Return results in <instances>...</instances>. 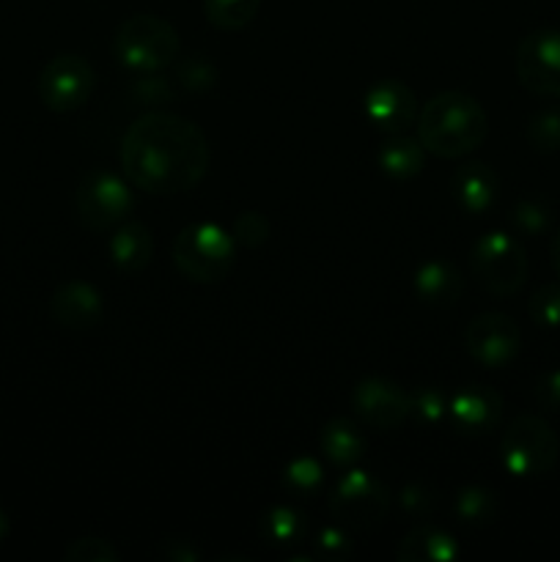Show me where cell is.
<instances>
[{
  "instance_id": "5",
  "label": "cell",
  "mask_w": 560,
  "mask_h": 562,
  "mask_svg": "<svg viewBox=\"0 0 560 562\" xmlns=\"http://www.w3.org/2000/svg\"><path fill=\"white\" fill-rule=\"evenodd\" d=\"M560 442L536 415L516 417L500 439V461L514 477H541L558 461Z\"/></svg>"
},
{
  "instance_id": "13",
  "label": "cell",
  "mask_w": 560,
  "mask_h": 562,
  "mask_svg": "<svg viewBox=\"0 0 560 562\" xmlns=\"http://www.w3.org/2000/svg\"><path fill=\"white\" fill-rule=\"evenodd\" d=\"M366 115L388 135H401L417 121L415 93L401 80H379L366 93Z\"/></svg>"
},
{
  "instance_id": "18",
  "label": "cell",
  "mask_w": 560,
  "mask_h": 562,
  "mask_svg": "<svg viewBox=\"0 0 560 562\" xmlns=\"http://www.w3.org/2000/svg\"><path fill=\"white\" fill-rule=\"evenodd\" d=\"M459 558V547L439 527H417L399 543L401 562H450Z\"/></svg>"
},
{
  "instance_id": "24",
  "label": "cell",
  "mask_w": 560,
  "mask_h": 562,
  "mask_svg": "<svg viewBox=\"0 0 560 562\" xmlns=\"http://www.w3.org/2000/svg\"><path fill=\"white\" fill-rule=\"evenodd\" d=\"M527 140L536 151H560V110H541L527 121Z\"/></svg>"
},
{
  "instance_id": "33",
  "label": "cell",
  "mask_w": 560,
  "mask_h": 562,
  "mask_svg": "<svg viewBox=\"0 0 560 562\" xmlns=\"http://www.w3.org/2000/svg\"><path fill=\"white\" fill-rule=\"evenodd\" d=\"M132 97H135L141 104H163L173 97V88L165 82V77L141 75L137 77L135 88H132Z\"/></svg>"
},
{
  "instance_id": "4",
  "label": "cell",
  "mask_w": 560,
  "mask_h": 562,
  "mask_svg": "<svg viewBox=\"0 0 560 562\" xmlns=\"http://www.w3.org/2000/svg\"><path fill=\"white\" fill-rule=\"evenodd\" d=\"M236 241L220 225H187L173 241V261L195 283H220L234 267Z\"/></svg>"
},
{
  "instance_id": "22",
  "label": "cell",
  "mask_w": 560,
  "mask_h": 562,
  "mask_svg": "<svg viewBox=\"0 0 560 562\" xmlns=\"http://www.w3.org/2000/svg\"><path fill=\"white\" fill-rule=\"evenodd\" d=\"M261 0H206V20L220 31H242L256 20Z\"/></svg>"
},
{
  "instance_id": "29",
  "label": "cell",
  "mask_w": 560,
  "mask_h": 562,
  "mask_svg": "<svg viewBox=\"0 0 560 562\" xmlns=\"http://www.w3.org/2000/svg\"><path fill=\"white\" fill-rule=\"evenodd\" d=\"M64 558L69 562H119L121 554L102 538H77L66 547Z\"/></svg>"
},
{
  "instance_id": "6",
  "label": "cell",
  "mask_w": 560,
  "mask_h": 562,
  "mask_svg": "<svg viewBox=\"0 0 560 562\" xmlns=\"http://www.w3.org/2000/svg\"><path fill=\"white\" fill-rule=\"evenodd\" d=\"M472 272L489 294L511 296L525 285L527 256L514 236L489 231L472 247Z\"/></svg>"
},
{
  "instance_id": "27",
  "label": "cell",
  "mask_w": 560,
  "mask_h": 562,
  "mask_svg": "<svg viewBox=\"0 0 560 562\" xmlns=\"http://www.w3.org/2000/svg\"><path fill=\"white\" fill-rule=\"evenodd\" d=\"M530 316L538 327H560V285H541V289L533 294Z\"/></svg>"
},
{
  "instance_id": "11",
  "label": "cell",
  "mask_w": 560,
  "mask_h": 562,
  "mask_svg": "<svg viewBox=\"0 0 560 562\" xmlns=\"http://www.w3.org/2000/svg\"><path fill=\"white\" fill-rule=\"evenodd\" d=\"M464 346L483 368H505L519 355L522 333L505 313H481L467 324Z\"/></svg>"
},
{
  "instance_id": "19",
  "label": "cell",
  "mask_w": 560,
  "mask_h": 562,
  "mask_svg": "<svg viewBox=\"0 0 560 562\" xmlns=\"http://www.w3.org/2000/svg\"><path fill=\"white\" fill-rule=\"evenodd\" d=\"M461 274L445 261H428L415 272V291L428 305H450L461 296Z\"/></svg>"
},
{
  "instance_id": "1",
  "label": "cell",
  "mask_w": 560,
  "mask_h": 562,
  "mask_svg": "<svg viewBox=\"0 0 560 562\" xmlns=\"http://www.w3.org/2000/svg\"><path fill=\"white\" fill-rule=\"evenodd\" d=\"M121 165L137 190L152 195L187 192L209 170L206 135L181 115L146 113L124 135Z\"/></svg>"
},
{
  "instance_id": "16",
  "label": "cell",
  "mask_w": 560,
  "mask_h": 562,
  "mask_svg": "<svg viewBox=\"0 0 560 562\" xmlns=\"http://www.w3.org/2000/svg\"><path fill=\"white\" fill-rule=\"evenodd\" d=\"M500 179L489 165L483 162H470L464 168H459V173L453 176V195L464 212L470 214H483L494 201H497Z\"/></svg>"
},
{
  "instance_id": "3",
  "label": "cell",
  "mask_w": 560,
  "mask_h": 562,
  "mask_svg": "<svg viewBox=\"0 0 560 562\" xmlns=\"http://www.w3.org/2000/svg\"><path fill=\"white\" fill-rule=\"evenodd\" d=\"M113 53L124 69L135 75H157L179 58L181 42L176 27L163 16L137 14L121 22L113 38Z\"/></svg>"
},
{
  "instance_id": "15",
  "label": "cell",
  "mask_w": 560,
  "mask_h": 562,
  "mask_svg": "<svg viewBox=\"0 0 560 562\" xmlns=\"http://www.w3.org/2000/svg\"><path fill=\"white\" fill-rule=\"evenodd\" d=\"M49 311H53V318L60 327L82 333V329L97 327L99 318H102V296L93 285L71 280V283H64L55 291Z\"/></svg>"
},
{
  "instance_id": "21",
  "label": "cell",
  "mask_w": 560,
  "mask_h": 562,
  "mask_svg": "<svg viewBox=\"0 0 560 562\" xmlns=\"http://www.w3.org/2000/svg\"><path fill=\"white\" fill-rule=\"evenodd\" d=\"M423 159H426V148L421 140H410V137H390L379 148V168L393 179H412L421 173Z\"/></svg>"
},
{
  "instance_id": "35",
  "label": "cell",
  "mask_w": 560,
  "mask_h": 562,
  "mask_svg": "<svg viewBox=\"0 0 560 562\" xmlns=\"http://www.w3.org/2000/svg\"><path fill=\"white\" fill-rule=\"evenodd\" d=\"M349 552H351V543L340 530H333V527H329V530H324L322 536H318L316 558L340 560V558H346Z\"/></svg>"
},
{
  "instance_id": "14",
  "label": "cell",
  "mask_w": 560,
  "mask_h": 562,
  "mask_svg": "<svg viewBox=\"0 0 560 562\" xmlns=\"http://www.w3.org/2000/svg\"><path fill=\"white\" fill-rule=\"evenodd\" d=\"M450 415H453L459 431L489 434L497 428L500 417H503V398L486 384H470L450 401Z\"/></svg>"
},
{
  "instance_id": "32",
  "label": "cell",
  "mask_w": 560,
  "mask_h": 562,
  "mask_svg": "<svg viewBox=\"0 0 560 562\" xmlns=\"http://www.w3.org/2000/svg\"><path fill=\"white\" fill-rule=\"evenodd\" d=\"M410 404H412L410 415H417L423 423H437L439 417L445 415V409H448V406H445L443 393L434 387L415 390V393L410 395Z\"/></svg>"
},
{
  "instance_id": "36",
  "label": "cell",
  "mask_w": 560,
  "mask_h": 562,
  "mask_svg": "<svg viewBox=\"0 0 560 562\" xmlns=\"http://www.w3.org/2000/svg\"><path fill=\"white\" fill-rule=\"evenodd\" d=\"M401 505H404V510H412V514H426L434 505V494L423 492L421 486H410L401 494Z\"/></svg>"
},
{
  "instance_id": "30",
  "label": "cell",
  "mask_w": 560,
  "mask_h": 562,
  "mask_svg": "<svg viewBox=\"0 0 560 562\" xmlns=\"http://www.w3.org/2000/svg\"><path fill=\"white\" fill-rule=\"evenodd\" d=\"M269 239V220L261 212H242L234 223V241L242 247H258Z\"/></svg>"
},
{
  "instance_id": "34",
  "label": "cell",
  "mask_w": 560,
  "mask_h": 562,
  "mask_svg": "<svg viewBox=\"0 0 560 562\" xmlns=\"http://www.w3.org/2000/svg\"><path fill=\"white\" fill-rule=\"evenodd\" d=\"M533 398H536L541 409L560 412V371L544 373L536 382V387H533Z\"/></svg>"
},
{
  "instance_id": "2",
  "label": "cell",
  "mask_w": 560,
  "mask_h": 562,
  "mask_svg": "<svg viewBox=\"0 0 560 562\" xmlns=\"http://www.w3.org/2000/svg\"><path fill=\"white\" fill-rule=\"evenodd\" d=\"M489 119L481 104L461 91H443L417 113V140L428 154L459 159L483 146Z\"/></svg>"
},
{
  "instance_id": "7",
  "label": "cell",
  "mask_w": 560,
  "mask_h": 562,
  "mask_svg": "<svg viewBox=\"0 0 560 562\" xmlns=\"http://www.w3.org/2000/svg\"><path fill=\"white\" fill-rule=\"evenodd\" d=\"M390 508V494L373 475L360 470H351L340 477L338 488L329 497V510L340 525L351 530H373L382 525L384 514Z\"/></svg>"
},
{
  "instance_id": "31",
  "label": "cell",
  "mask_w": 560,
  "mask_h": 562,
  "mask_svg": "<svg viewBox=\"0 0 560 562\" xmlns=\"http://www.w3.org/2000/svg\"><path fill=\"white\" fill-rule=\"evenodd\" d=\"M285 483H289L294 492H313L322 483V467L313 459H296L285 467Z\"/></svg>"
},
{
  "instance_id": "17",
  "label": "cell",
  "mask_w": 560,
  "mask_h": 562,
  "mask_svg": "<svg viewBox=\"0 0 560 562\" xmlns=\"http://www.w3.org/2000/svg\"><path fill=\"white\" fill-rule=\"evenodd\" d=\"M154 241L146 225L126 223L110 236V258L121 272H141L152 261Z\"/></svg>"
},
{
  "instance_id": "28",
  "label": "cell",
  "mask_w": 560,
  "mask_h": 562,
  "mask_svg": "<svg viewBox=\"0 0 560 562\" xmlns=\"http://www.w3.org/2000/svg\"><path fill=\"white\" fill-rule=\"evenodd\" d=\"M176 80H179L187 91H209V88H214V82H217V69H214L203 55H195V58H187L184 64H179Z\"/></svg>"
},
{
  "instance_id": "37",
  "label": "cell",
  "mask_w": 560,
  "mask_h": 562,
  "mask_svg": "<svg viewBox=\"0 0 560 562\" xmlns=\"http://www.w3.org/2000/svg\"><path fill=\"white\" fill-rule=\"evenodd\" d=\"M552 267H555V272L560 274V231L555 234V239H552Z\"/></svg>"
},
{
  "instance_id": "9",
  "label": "cell",
  "mask_w": 560,
  "mask_h": 562,
  "mask_svg": "<svg viewBox=\"0 0 560 562\" xmlns=\"http://www.w3.org/2000/svg\"><path fill=\"white\" fill-rule=\"evenodd\" d=\"M516 75L536 97L560 99V31L541 27L522 38L516 49Z\"/></svg>"
},
{
  "instance_id": "38",
  "label": "cell",
  "mask_w": 560,
  "mask_h": 562,
  "mask_svg": "<svg viewBox=\"0 0 560 562\" xmlns=\"http://www.w3.org/2000/svg\"><path fill=\"white\" fill-rule=\"evenodd\" d=\"M5 532H9V519H5V514L0 510V541H3Z\"/></svg>"
},
{
  "instance_id": "26",
  "label": "cell",
  "mask_w": 560,
  "mask_h": 562,
  "mask_svg": "<svg viewBox=\"0 0 560 562\" xmlns=\"http://www.w3.org/2000/svg\"><path fill=\"white\" fill-rule=\"evenodd\" d=\"M511 220H514V225L522 234L538 236L541 231L549 228V223H552V209L544 201H538V198H527V201L516 203Z\"/></svg>"
},
{
  "instance_id": "23",
  "label": "cell",
  "mask_w": 560,
  "mask_h": 562,
  "mask_svg": "<svg viewBox=\"0 0 560 562\" xmlns=\"http://www.w3.org/2000/svg\"><path fill=\"white\" fill-rule=\"evenodd\" d=\"M456 516L461 519V525L467 527H483V525H492L494 516H497L500 505L497 497H494L489 488L481 486H467L464 492L456 497Z\"/></svg>"
},
{
  "instance_id": "25",
  "label": "cell",
  "mask_w": 560,
  "mask_h": 562,
  "mask_svg": "<svg viewBox=\"0 0 560 562\" xmlns=\"http://www.w3.org/2000/svg\"><path fill=\"white\" fill-rule=\"evenodd\" d=\"M305 525H302V516L294 508H272L264 516V536L272 543H294L302 536Z\"/></svg>"
},
{
  "instance_id": "8",
  "label": "cell",
  "mask_w": 560,
  "mask_h": 562,
  "mask_svg": "<svg viewBox=\"0 0 560 562\" xmlns=\"http://www.w3.org/2000/svg\"><path fill=\"white\" fill-rule=\"evenodd\" d=\"M97 75L82 55L66 53L49 60L38 75V97L55 113L80 110L91 99Z\"/></svg>"
},
{
  "instance_id": "10",
  "label": "cell",
  "mask_w": 560,
  "mask_h": 562,
  "mask_svg": "<svg viewBox=\"0 0 560 562\" xmlns=\"http://www.w3.org/2000/svg\"><path fill=\"white\" fill-rule=\"evenodd\" d=\"M75 206L88 228L108 231L126 217L132 209V192L119 176L108 170H91L77 187Z\"/></svg>"
},
{
  "instance_id": "20",
  "label": "cell",
  "mask_w": 560,
  "mask_h": 562,
  "mask_svg": "<svg viewBox=\"0 0 560 562\" xmlns=\"http://www.w3.org/2000/svg\"><path fill=\"white\" fill-rule=\"evenodd\" d=\"M362 434L346 417H335L322 431V450L335 467H351L362 459Z\"/></svg>"
},
{
  "instance_id": "12",
  "label": "cell",
  "mask_w": 560,
  "mask_h": 562,
  "mask_svg": "<svg viewBox=\"0 0 560 562\" xmlns=\"http://www.w3.org/2000/svg\"><path fill=\"white\" fill-rule=\"evenodd\" d=\"M351 409L366 426L377 428V431H393L410 417L412 404L404 387H399L390 379L371 376L362 379L351 390Z\"/></svg>"
}]
</instances>
